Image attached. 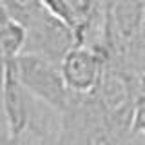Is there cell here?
Returning <instances> with one entry per match:
<instances>
[{
  "instance_id": "obj_1",
  "label": "cell",
  "mask_w": 145,
  "mask_h": 145,
  "mask_svg": "<svg viewBox=\"0 0 145 145\" xmlns=\"http://www.w3.org/2000/svg\"><path fill=\"white\" fill-rule=\"evenodd\" d=\"M0 7L24 29V54H36L60 65L62 58L76 47L69 27L54 16L44 2H0Z\"/></svg>"
},
{
  "instance_id": "obj_2",
  "label": "cell",
  "mask_w": 145,
  "mask_h": 145,
  "mask_svg": "<svg viewBox=\"0 0 145 145\" xmlns=\"http://www.w3.org/2000/svg\"><path fill=\"white\" fill-rule=\"evenodd\" d=\"M15 72L22 87L31 98L60 114L69 105L71 93L62 80L56 63L40 58L36 54H18L15 60Z\"/></svg>"
},
{
  "instance_id": "obj_3",
  "label": "cell",
  "mask_w": 145,
  "mask_h": 145,
  "mask_svg": "<svg viewBox=\"0 0 145 145\" xmlns=\"http://www.w3.org/2000/svg\"><path fill=\"white\" fill-rule=\"evenodd\" d=\"M45 7L69 27L76 45L96 47L103 27V2L47 0Z\"/></svg>"
},
{
  "instance_id": "obj_4",
  "label": "cell",
  "mask_w": 145,
  "mask_h": 145,
  "mask_svg": "<svg viewBox=\"0 0 145 145\" xmlns=\"http://www.w3.org/2000/svg\"><path fill=\"white\" fill-rule=\"evenodd\" d=\"M58 69L67 91L74 96H85L98 85L103 69V54L96 47L76 45L62 58Z\"/></svg>"
},
{
  "instance_id": "obj_5",
  "label": "cell",
  "mask_w": 145,
  "mask_h": 145,
  "mask_svg": "<svg viewBox=\"0 0 145 145\" xmlns=\"http://www.w3.org/2000/svg\"><path fill=\"white\" fill-rule=\"evenodd\" d=\"M131 140H142L145 143V78L140 76L136 85V96L131 121Z\"/></svg>"
},
{
  "instance_id": "obj_6",
  "label": "cell",
  "mask_w": 145,
  "mask_h": 145,
  "mask_svg": "<svg viewBox=\"0 0 145 145\" xmlns=\"http://www.w3.org/2000/svg\"><path fill=\"white\" fill-rule=\"evenodd\" d=\"M133 67H134V71L138 72L140 76H143V78H145V20H143L142 31H140L138 42H136V47H134Z\"/></svg>"
},
{
  "instance_id": "obj_7",
  "label": "cell",
  "mask_w": 145,
  "mask_h": 145,
  "mask_svg": "<svg viewBox=\"0 0 145 145\" xmlns=\"http://www.w3.org/2000/svg\"><path fill=\"white\" fill-rule=\"evenodd\" d=\"M0 145H13L9 125H7L6 116H4V112H2V107H0Z\"/></svg>"
},
{
  "instance_id": "obj_8",
  "label": "cell",
  "mask_w": 145,
  "mask_h": 145,
  "mask_svg": "<svg viewBox=\"0 0 145 145\" xmlns=\"http://www.w3.org/2000/svg\"><path fill=\"white\" fill-rule=\"evenodd\" d=\"M16 60V58H15ZM13 60H9L2 54L0 51V102H2V91H4V82H6V72H7V65L11 63Z\"/></svg>"
}]
</instances>
